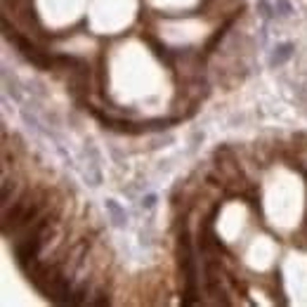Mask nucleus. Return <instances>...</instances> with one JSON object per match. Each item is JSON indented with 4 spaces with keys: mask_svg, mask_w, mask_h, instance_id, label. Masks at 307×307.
<instances>
[{
    "mask_svg": "<svg viewBox=\"0 0 307 307\" xmlns=\"http://www.w3.org/2000/svg\"><path fill=\"white\" fill-rule=\"evenodd\" d=\"M258 10H260V17H262V19H272L274 12H277V7L269 5L267 0H260V3H258Z\"/></svg>",
    "mask_w": 307,
    "mask_h": 307,
    "instance_id": "3",
    "label": "nucleus"
},
{
    "mask_svg": "<svg viewBox=\"0 0 307 307\" xmlns=\"http://www.w3.org/2000/svg\"><path fill=\"white\" fill-rule=\"evenodd\" d=\"M291 55H293V45H291V43H284V45H279V48L274 50L269 64H272V66H281L286 59H291Z\"/></svg>",
    "mask_w": 307,
    "mask_h": 307,
    "instance_id": "2",
    "label": "nucleus"
},
{
    "mask_svg": "<svg viewBox=\"0 0 307 307\" xmlns=\"http://www.w3.org/2000/svg\"><path fill=\"white\" fill-rule=\"evenodd\" d=\"M156 206V194H149V196L142 198V208H147V211H151Z\"/></svg>",
    "mask_w": 307,
    "mask_h": 307,
    "instance_id": "5",
    "label": "nucleus"
},
{
    "mask_svg": "<svg viewBox=\"0 0 307 307\" xmlns=\"http://www.w3.org/2000/svg\"><path fill=\"white\" fill-rule=\"evenodd\" d=\"M107 211H109V220L114 227H123L128 222V213L118 201H107Z\"/></svg>",
    "mask_w": 307,
    "mask_h": 307,
    "instance_id": "1",
    "label": "nucleus"
},
{
    "mask_svg": "<svg viewBox=\"0 0 307 307\" xmlns=\"http://www.w3.org/2000/svg\"><path fill=\"white\" fill-rule=\"evenodd\" d=\"M274 7H277V12H279L281 17H288V14L293 12V7H291V3H288V0H277V3H274Z\"/></svg>",
    "mask_w": 307,
    "mask_h": 307,
    "instance_id": "4",
    "label": "nucleus"
}]
</instances>
